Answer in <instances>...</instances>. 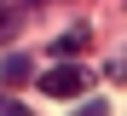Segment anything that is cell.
Segmentation results:
<instances>
[{
	"mask_svg": "<svg viewBox=\"0 0 127 116\" xmlns=\"http://www.w3.org/2000/svg\"><path fill=\"white\" fill-rule=\"evenodd\" d=\"M81 87H87V70L81 64H52L46 76H40V93H46V99H75Z\"/></svg>",
	"mask_w": 127,
	"mask_h": 116,
	"instance_id": "6da1fadb",
	"label": "cell"
},
{
	"mask_svg": "<svg viewBox=\"0 0 127 116\" xmlns=\"http://www.w3.org/2000/svg\"><path fill=\"white\" fill-rule=\"evenodd\" d=\"M35 76V64H29V52H6L0 58V81H12V87H23Z\"/></svg>",
	"mask_w": 127,
	"mask_h": 116,
	"instance_id": "7a4b0ae2",
	"label": "cell"
},
{
	"mask_svg": "<svg viewBox=\"0 0 127 116\" xmlns=\"http://www.w3.org/2000/svg\"><path fill=\"white\" fill-rule=\"evenodd\" d=\"M81 46H87V29H69V35H58V41H52V52H58V64H64L69 52H81Z\"/></svg>",
	"mask_w": 127,
	"mask_h": 116,
	"instance_id": "3957f363",
	"label": "cell"
},
{
	"mask_svg": "<svg viewBox=\"0 0 127 116\" xmlns=\"http://www.w3.org/2000/svg\"><path fill=\"white\" fill-rule=\"evenodd\" d=\"M0 116H35V110H29V105H17L12 93H0Z\"/></svg>",
	"mask_w": 127,
	"mask_h": 116,
	"instance_id": "277c9868",
	"label": "cell"
},
{
	"mask_svg": "<svg viewBox=\"0 0 127 116\" xmlns=\"http://www.w3.org/2000/svg\"><path fill=\"white\" fill-rule=\"evenodd\" d=\"M75 116H110V105H104V99H93V105H81Z\"/></svg>",
	"mask_w": 127,
	"mask_h": 116,
	"instance_id": "5b68a950",
	"label": "cell"
},
{
	"mask_svg": "<svg viewBox=\"0 0 127 116\" xmlns=\"http://www.w3.org/2000/svg\"><path fill=\"white\" fill-rule=\"evenodd\" d=\"M12 23H17V6H0V35H6Z\"/></svg>",
	"mask_w": 127,
	"mask_h": 116,
	"instance_id": "8992f818",
	"label": "cell"
}]
</instances>
